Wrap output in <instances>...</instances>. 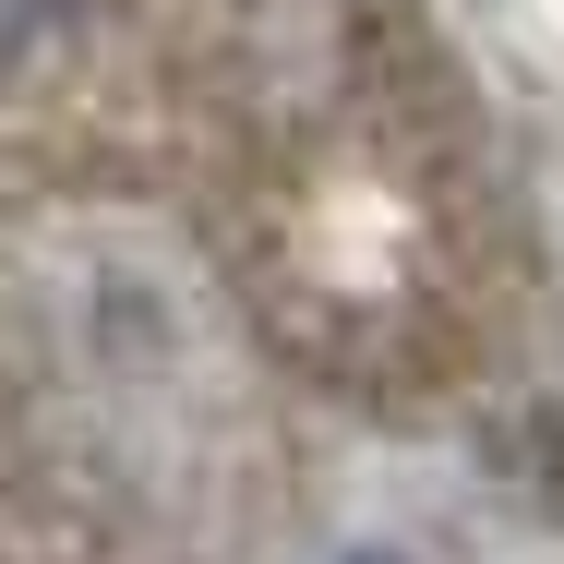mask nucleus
I'll use <instances>...</instances> for the list:
<instances>
[{
  "label": "nucleus",
  "mask_w": 564,
  "mask_h": 564,
  "mask_svg": "<svg viewBox=\"0 0 564 564\" xmlns=\"http://www.w3.org/2000/svg\"><path fill=\"white\" fill-rule=\"evenodd\" d=\"M61 12H85V0H0V48H12V36H48Z\"/></svg>",
  "instance_id": "nucleus-1"
},
{
  "label": "nucleus",
  "mask_w": 564,
  "mask_h": 564,
  "mask_svg": "<svg viewBox=\"0 0 564 564\" xmlns=\"http://www.w3.org/2000/svg\"><path fill=\"white\" fill-rule=\"evenodd\" d=\"M360 564H384V553H360Z\"/></svg>",
  "instance_id": "nucleus-2"
}]
</instances>
